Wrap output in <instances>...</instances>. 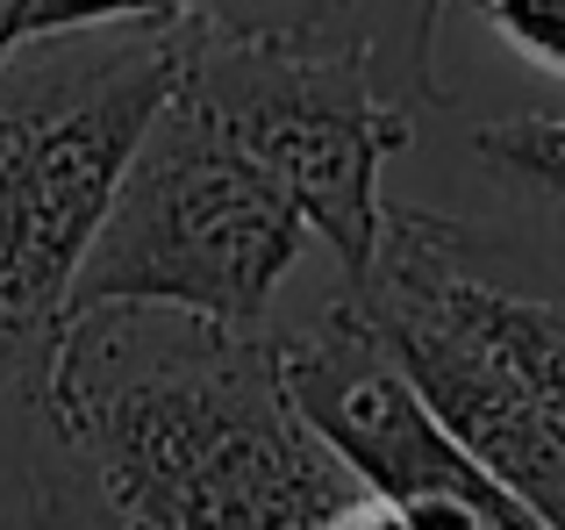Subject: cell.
Returning <instances> with one entry per match:
<instances>
[{
    "instance_id": "cell-6",
    "label": "cell",
    "mask_w": 565,
    "mask_h": 530,
    "mask_svg": "<svg viewBox=\"0 0 565 530\" xmlns=\"http://www.w3.org/2000/svg\"><path fill=\"white\" fill-rule=\"evenodd\" d=\"M201 22L301 43V51L359 57V65H373V80L401 108H415V115L444 108V94H437L444 0H215Z\"/></svg>"
},
{
    "instance_id": "cell-4",
    "label": "cell",
    "mask_w": 565,
    "mask_h": 530,
    "mask_svg": "<svg viewBox=\"0 0 565 530\" xmlns=\"http://www.w3.org/2000/svg\"><path fill=\"white\" fill-rule=\"evenodd\" d=\"M308 237V215L258 158L166 100L72 279V322L94 308H172L222 330H273V294Z\"/></svg>"
},
{
    "instance_id": "cell-8",
    "label": "cell",
    "mask_w": 565,
    "mask_h": 530,
    "mask_svg": "<svg viewBox=\"0 0 565 530\" xmlns=\"http://www.w3.org/2000/svg\"><path fill=\"white\" fill-rule=\"evenodd\" d=\"M472 8L501 36V51L565 80V0H472Z\"/></svg>"
},
{
    "instance_id": "cell-3",
    "label": "cell",
    "mask_w": 565,
    "mask_h": 530,
    "mask_svg": "<svg viewBox=\"0 0 565 530\" xmlns=\"http://www.w3.org/2000/svg\"><path fill=\"white\" fill-rule=\"evenodd\" d=\"M344 294L458 452L565 530V294L501 279L487 230L415 201H386L380 258Z\"/></svg>"
},
{
    "instance_id": "cell-5",
    "label": "cell",
    "mask_w": 565,
    "mask_h": 530,
    "mask_svg": "<svg viewBox=\"0 0 565 530\" xmlns=\"http://www.w3.org/2000/svg\"><path fill=\"white\" fill-rule=\"evenodd\" d=\"M172 100L258 158L308 215V230L330 244L344 287H365L386 230L380 172L415 144V108L386 94L373 65L215 29L193 14Z\"/></svg>"
},
{
    "instance_id": "cell-2",
    "label": "cell",
    "mask_w": 565,
    "mask_h": 530,
    "mask_svg": "<svg viewBox=\"0 0 565 530\" xmlns=\"http://www.w3.org/2000/svg\"><path fill=\"white\" fill-rule=\"evenodd\" d=\"M57 431L100 530H322L359 502L273 330L94 308L57 359Z\"/></svg>"
},
{
    "instance_id": "cell-7",
    "label": "cell",
    "mask_w": 565,
    "mask_h": 530,
    "mask_svg": "<svg viewBox=\"0 0 565 530\" xmlns=\"http://www.w3.org/2000/svg\"><path fill=\"white\" fill-rule=\"evenodd\" d=\"M466 158L501 201L565 223V123L558 115H501L466 137Z\"/></svg>"
},
{
    "instance_id": "cell-9",
    "label": "cell",
    "mask_w": 565,
    "mask_h": 530,
    "mask_svg": "<svg viewBox=\"0 0 565 530\" xmlns=\"http://www.w3.org/2000/svg\"><path fill=\"white\" fill-rule=\"evenodd\" d=\"M322 530H423V523H415V517H408L401 502H380V495H359V502H351L344 517H330Z\"/></svg>"
},
{
    "instance_id": "cell-1",
    "label": "cell",
    "mask_w": 565,
    "mask_h": 530,
    "mask_svg": "<svg viewBox=\"0 0 565 530\" xmlns=\"http://www.w3.org/2000/svg\"><path fill=\"white\" fill-rule=\"evenodd\" d=\"M186 22L65 29L0 57V530H100L57 431L72 279L166 115Z\"/></svg>"
}]
</instances>
